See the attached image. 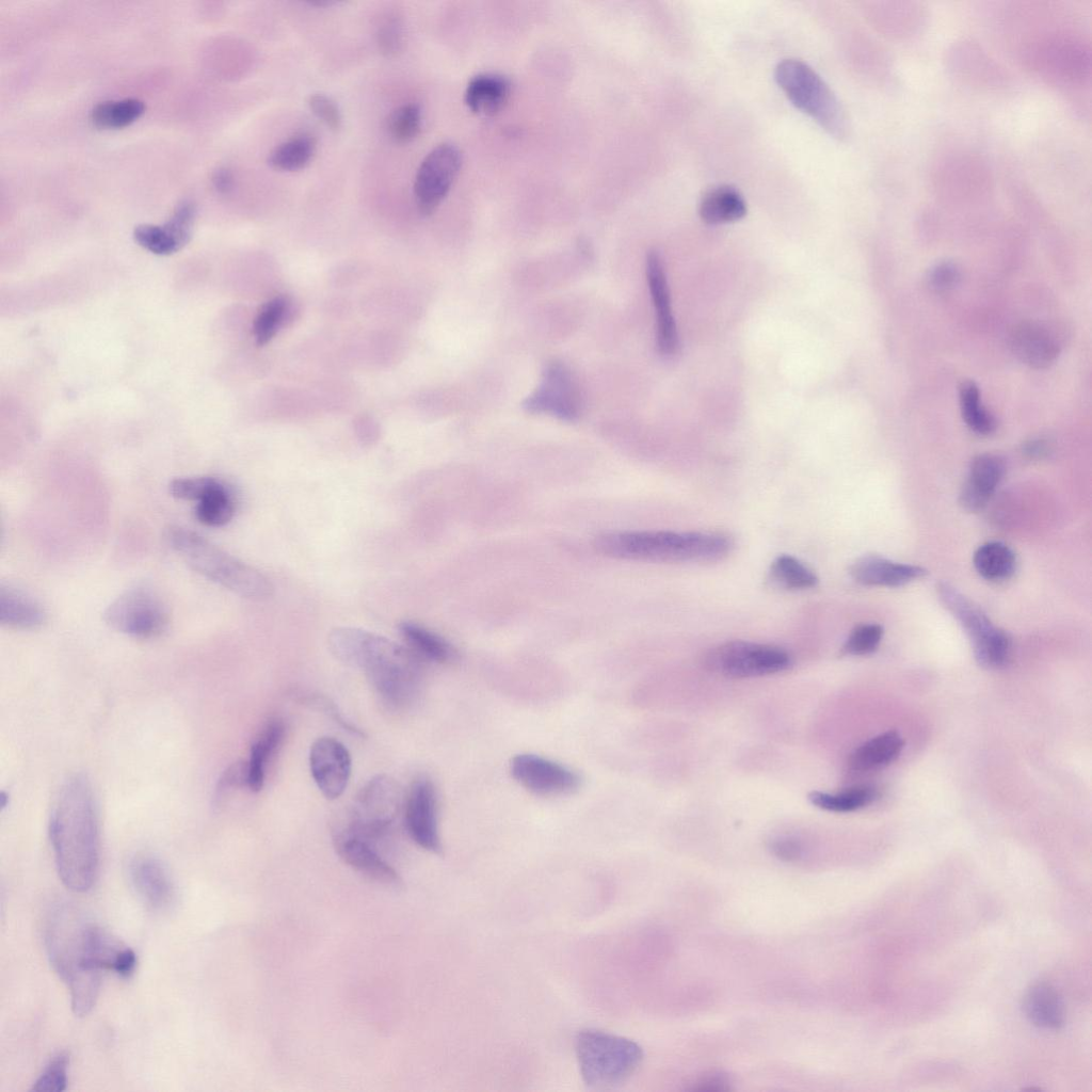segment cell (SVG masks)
Instances as JSON below:
<instances>
[{
	"label": "cell",
	"instance_id": "obj_50",
	"mask_svg": "<svg viewBox=\"0 0 1092 1092\" xmlns=\"http://www.w3.org/2000/svg\"><path fill=\"white\" fill-rule=\"evenodd\" d=\"M1046 451V444L1043 440H1031L1025 446V452L1031 456H1040Z\"/></svg>",
	"mask_w": 1092,
	"mask_h": 1092
},
{
	"label": "cell",
	"instance_id": "obj_31",
	"mask_svg": "<svg viewBox=\"0 0 1092 1092\" xmlns=\"http://www.w3.org/2000/svg\"><path fill=\"white\" fill-rule=\"evenodd\" d=\"M399 631L412 649L422 660L446 663L455 657L452 645L443 637L415 622H402Z\"/></svg>",
	"mask_w": 1092,
	"mask_h": 1092
},
{
	"label": "cell",
	"instance_id": "obj_3",
	"mask_svg": "<svg viewBox=\"0 0 1092 1092\" xmlns=\"http://www.w3.org/2000/svg\"><path fill=\"white\" fill-rule=\"evenodd\" d=\"M327 640L332 654L343 663L364 670L375 692L389 706L403 707L416 696L423 660L408 647L353 627H337Z\"/></svg>",
	"mask_w": 1092,
	"mask_h": 1092
},
{
	"label": "cell",
	"instance_id": "obj_9",
	"mask_svg": "<svg viewBox=\"0 0 1092 1092\" xmlns=\"http://www.w3.org/2000/svg\"><path fill=\"white\" fill-rule=\"evenodd\" d=\"M936 592L942 604L969 637L976 660L986 668L1002 665L1011 649L1009 636L996 627L979 606L953 585L940 582Z\"/></svg>",
	"mask_w": 1092,
	"mask_h": 1092
},
{
	"label": "cell",
	"instance_id": "obj_33",
	"mask_svg": "<svg viewBox=\"0 0 1092 1092\" xmlns=\"http://www.w3.org/2000/svg\"><path fill=\"white\" fill-rule=\"evenodd\" d=\"M769 580L785 590H807L818 584V577L805 564L789 555H781L769 568Z\"/></svg>",
	"mask_w": 1092,
	"mask_h": 1092
},
{
	"label": "cell",
	"instance_id": "obj_39",
	"mask_svg": "<svg viewBox=\"0 0 1092 1092\" xmlns=\"http://www.w3.org/2000/svg\"><path fill=\"white\" fill-rule=\"evenodd\" d=\"M287 300L277 296L266 303L254 323V336L259 346L266 344L276 333L287 310Z\"/></svg>",
	"mask_w": 1092,
	"mask_h": 1092
},
{
	"label": "cell",
	"instance_id": "obj_44",
	"mask_svg": "<svg viewBox=\"0 0 1092 1092\" xmlns=\"http://www.w3.org/2000/svg\"><path fill=\"white\" fill-rule=\"evenodd\" d=\"M961 274L958 267L949 261L937 263L932 268L929 282L937 291H948L958 285Z\"/></svg>",
	"mask_w": 1092,
	"mask_h": 1092
},
{
	"label": "cell",
	"instance_id": "obj_38",
	"mask_svg": "<svg viewBox=\"0 0 1092 1092\" xmlns=\"http://www.w3.org/2000/svg\"><path fill=\"white\" fill-rule=\"evenodd\" d=\"M421 110L415 103L403 105L394 110L387 118V132L396 143L404 144L414 140L420 131Z\"/></svg>",
	"mask_w": 1092,
	"mask_h": 1092
},
{
	"label": "cell",
	"instance_id": "obj_46",
	"mask_svg": "<svg viewBox=\"0 0 1092 1092\" xmlns=\"http://www.w3.org/2000/svg\"><path fill=\"white\" fill-rule=\"evenodd\" d=\"M730 1078L729 1076L721 1071H711L697 1077L692 1083L690 1090L692 1091H728L730 1090Z\"/></svg>",
	"mask_w": 1092,
	"mask_h": 1092
},
{
	"label": "cell",
	"instance_id": "obj_28",
	"mask_svg": "<svg viewBox=\"0 0 1092 1092\" xmlns=\"http://www.w3.org/2000/svg\"><path fill=\"white\" fill-rule=\"evenodd\" d=\"M902 749L903 739L897 732H884L858 745L849 757V767L857 772L881 769L893 762Z\"/></svg>",
	"mask_w": 1092,
	"mask_h": 1092
},
{
	"label": "cell",
	"instance_id": "obj_48",
	"mask_svg": "<svg viewBox=\"0 0 1092 1092\" xmlns=\"http://www.w3.org/2000/svg\"><path fill=\"white\" fill-rule=\"evenodd\" d=\"M309 702L311 704H314V705H317L318 707L323 709L325 712L330 713L332 719H334L336 722H338L339 725H341L347 730H349V732H351V733H353L355 735H359V736L364 735L358 728H356L355 726H353L349 722H347L342 718V716L339 713V711L337 710V707L335 706V704L331 703L326 697H320V696H316L315 698L309 697Z\"/></svg>",
	"mask_w": 1092,
	"mask_h": 1092
},
{
	"label": "cell",
	"instance_id": "obj_12",
	"mask_svg": "<svg viewBox=\"0 0 1092 1092\" xmlns=\"http://www.w3.org/2000/svg\"><path fill=\"white\" fill-rule=\"evenodd\" d=\"M462 162L461 149L450 142L438 144L424 157L414 181V196L421 213H432L446 197Z\"/></svg>",
	"mask_w": 1092,
	"mask_h": 1092
},
{
	"label": "cell",
	"instance_id": "obj_2",
	"mask_svg": "<svg viewBox=\"0 0 1092 1092\" xmlns=\"http://www.w3.org/2000/svg\"><path fill=\"white\" fill-rule=\"evenodd\" d=\"M49 837L62 883L76 893L91 889L99 871L100 841L95 799L85 777H70L60 789Z\"/></svg>",
	"mask_w": 1092,
	"mask_h": 1092
},
{
	"label": "cell",
	"instance_id": "obj_26",
	"mask_svg": "<svg viewBox=\"0 0 1092 1092\" xmlns=\"http://www.w3.org/2000/svg\"><path fill=\"white\" fill-rule=\"evenodd\" d=\"M46 621L44 608L32 596L11 585L0 588V622L13 628L34 629Z\"/></svg>",
	"mask_w": 1092,
	"mask_h": 1092
},
{
	"label": "cell",
	"instance_id": "obj_23",
	"mask_svg": "<svg viewBox=\"0 0 1092 1092\" xmlns=\"http://www.w3.org/2000/svg\"><path fill=\"white\" fill-rule=\"evenodd\" d=\"M849 574L857 583L868 587H900L927 575L918 565L894 562L889 559L868 555L855 560Z\"/></svg>",
	"mask_w": 1092,
	"mask_h": 1092
},
{
	"label": "cell",
	"instance_id": "obj_14",
	"mask_svg": "<svg viewBox=\"0 0 1092 1092\" xmlns=\"http://www.w3.org/2000/svg\"><path fill=\"white\" fill-rule=\"evenodd\" d=\"M170 493L182 500L197 501L196 519L209 527H222L235 514L236 503L231 489L213 477H182L171 481Z\"/></svg>",
	"mask_w": 1092,
	"mask_h": 1092
},
{
	"label": "cell",
	"instance_id": "obj_5",
	"mask_svg": "<svg viewBox=\"0 0 1092 1092\" xmlns=\"http://www.w3.org/2000/svg\"><path fill=\"white\" fill-rule=\"evenodd\" d=\"M166 539L191 568L225 589L252 599H262L272 594L273 587L264 575L199 534L181 527H171Z\"/></svg>",
	"mask_w": 1092,
	"mask_h": 1092
},
{
	"label": "cell",
	"instance_id": "obj_4",
	"mask_svg": "<svg viewBox=\"0 0 1092 1092\" xmlns=\"http://www.w3.org/2000/svg\"><path fill=\"white\" fill-rule=\"evenodd\" d=\"M593 545L607 557L662 563L716 562L734 547L732 539L720 532L669 530L605 532Z\"/></svg>",
	"mask_w": 1092,
	"mask_h": 1092
},
{
	"label": "cell",
	"instance_id": "obj_6",
	"mask_svg": "<svg viewBox=\"0 0 1092 1092\" xmlns=\"http://www.w3.org/2000/svg\"><path fill=\"white\" fill-rule=\"evenodd\" d=\"M576 1054L584 1083L595 1089L623 1083L643 1058L642 1048L635 1041L597 1029L578 1033Z\"/></svg>",
	"mask_w": 1092,
	"mask_h": 1092
},
{
	"label": "cell",
	"instance_id": "obj_24",
	"mask_svg": "<svg viewBox=\"0 0 1092 1092\" xmlns=\"http://www.w3.org/2000/svg\"><path fill=\"white\" fill-rule=\"evenodd\" d=\"M193 225L194 219L188 212L176 210L163 225L136 226L133 238L139 245L154 254L171 255L189 242Z\"/></svg>",
	"mask_w": 1092,
	"mask_h": 1092
},
{
	"label": "cell",
	"instance_id": "obj_49",
	"mask_svg": "<svg viewBox=\"0 0 1092 1092\" xmlns=\"http://www.w3.org/2000/svg\"><path fill=\"white\" fill-rule=\"evenodd\" d=\"M213 182L220 192L226 193L230 191L234 186L232 174L226 168H221L215 173Z\"/></svg>",
	"mask_w": 1092,
	"mask_h": 1092
},
{
	"label": "cell",
	"instance_id": "obj_25",
	"mask_svg": "<svg viewBox=\"0 0 1092 1092\" xmlns=\"http://www.w3.org/2000/svg\"><path fill=\"white\" fill-rule=\"evenodd\" d=\"M1022 1008L1026 1017L1038 1027L1056 1030L1064 1024L1062 997L1048 983L1030 985L1024 994Z\"/></svg>",
	"mask_w": 1092,
	"mask_h": 1092
},
{
	"label": "cell",
	"instance_id": "obj_7",
	"mask_svg": "<svg viewBox=\"0 0 1092 1092\" xmlns=\"http://www.w3.org/2000/svg\"><path fill=\"white\" fill-rule=\"evenodd\" d=\"M775 80L789 100L839 140L849 134L847 114L829 85L806 63L786 59L775 67Z\"/></svg>",
	"mask_w": 1092,
	"mask_h": 1092
},
{
	"label": "cell",
	"instance_id": "obj_47",
	"mask_svg": "<svg viewBox=\"0 0 1092 1092\" xmlns=\"http://www.w3.org/2000/svg\"><path fill=\"white\" fill-rule=\"evenodd\" d=\"M378 42L381 50L386 54L396 53L402 42L401 26L398 21L386 22L379 31Z\"/></svg>",
	"mask_w": 1092,
	"mask_h": 1092
},
{
	"label": "cell",
	"instance_id": "obj_13",
	"mask_svg": "<svg viewBox=\"0 0 1092 1092\" xmlns=\"http://www.w3.org/2000/svg\"><path fill=\"white\" fill-rule=\"evenodd\" d=\"M523 408L530 414H547L563 421H577L581 399L569 369L557 360L547 364L540 385L524 400Z\"/></svg>",
	"mask_w": 1092,
	"mask_h": 1092
},
{
	"label": "cell",
	"instance_id": "obj_1",
	"mask_svg": "<svg viewBox=\"0 0 1092 1092\" xmlns=\"http://www.w3.org/2000/svg\"><path fill=\"white\" fill-rule=\"evenodd\" d=\"M44 936L48 960L69 990L73 1012L87 1015L98 999L101 970L114 971L127 946L68 903L50 911Z\"/></svg>",
	"mask_w": 1092,
	"mask_h": 1092
},
{
	"label": "cell",
	"instance_id": "obj_22",
	"mask_svg": "<svg viewBox=\"0 0 1092 1092\" xmlns=\"http://www.w3.org/2000/svg\"><path fill=\"white\" fill-rule=\"evenodd\" d=\"M1010 348L1018 360L1034 369L1050 366L1060 353L1054 333L1032 321L1022 322L1012 330Z\"/></svg>",
	"mask_w": 1092,
	"mask_h": 1092
},
{
	"label": "cell",
	"instance_id": "obj_32",
	"mask_svg": "<svg viewBox=\"0 0 1092 1092\" xmlns=\"http://www.w3.org/2000/svg\"><path fill=\"white\" fill-rule=\"evenodd\" d=\"M973 562L982 578L995 582L1009 579L1016 568L1014 551L998 541L980 545L974 553Z\"/></svg>",
	"mask_w": 1092,
	"mask_h": 1092
},
{
	"label": "cell",
	"instance_id": "obj_43",
	"mask_svg": "<svg viewBox=\"0 0 1092 1092\" xmlns=\"http://www.w3.org/2000/svg\"><path fill=\"white\" fill-rule=\"evenodd\" d=\"M308 106L311 112L323 122L330 129L338 130L341 125V115L337 105L323 94H314L309 97Z\"/></svg>",
	"mask_w": 1092,
	"mask_h": 1092
},
{
	"label": "cell",
	"instance_id": "obj_10",
	"mask_svg": "<svg viewBox=\"0 0 1092 1092\" xmlns=\"http://www.w3.org/2000/svg\"><path fill=\"white\" fill-rule=\"evenodd\" d=\"M704 662L708 670L719 675L751 678L782 672L790 667L791 658L778 646L734 640L711 648Z\"/></svg>",
	"mask_w": 1092,
	"mask_h": 1092
},
{
	"label": "cell",
	"instance_id": "obj_21",
	"mask_svg": "<svg viewBox=\"0 0 1092 1092\" xmlns=\"http://www.w3.org/2000/svg\"><path fill=\"white\" fill-rule=\"evenodd\" d=\"M334 846L341 860L369 879L386 885H398L397 871L378 853L373 844L360 837L334 831Z\"/></svg>",
	"mask_w": 1092,
	"mask_h": 1092
},
{
	"label": "cell",
	"instance_id": "obj_19",
	"mask_svg": "<svg viewBox=\"0 0 1092 1092\" xmlns=\"http://www.w3.org/2000/svg\"><path fill=\"white\" fill-rule=\"evenodd\" d=\"M1005 473L1006 463L1001 456L993 453L976 455L959 495L961 507L968 512L982 510L1000 485Z\"/></svg>",
	"mask_w": 1092,
	"mask_h": 1092
},
{
	"label": "cell",
	"instance_id": "obj_11",
	"mask_svg": "<svg viewBox=\"0 0 1092 1092\" xmlns=\"http://www.w3.org/2000/svg\"><path fill=\"white\" fill-rule=\"evenodd\" d=\"M103 620L119 632L150 639L167 628L170 615L166 606L151 589L135 587L122 593L107 607Z\"/></svg>",
	"mask_w": 1092,
	"mask_h": 1092
},
{
	"label": "cell",
	"instance_id": "obj_30",
	"mask_svg": "<svg viewBox=\"0 0 1092 1092\" xmlns=\"http://www.w3.org/2000/svg\"><path fill=\"white\" fill-rule=\"evenodd\" d=\"M285 724L279 719L271 720L254 740L247 760L248 788L258 792L264 783L266 765L280 745L285 736Z\"/></svg>",
	"mask_w": 1092,
	"mask_h": 1092
},
{
	"label": "cell",
	"instance_id": "obj_45",
	"mask_svg": "<svg viewBox=\"0 0 1092 1092\" xmlns=\"http://www.w3.org/2000/svg\"><path fill=\"white\" fill-rule=\"evenodd\" d=\"M769 849L773 855L785 862H794L803 855V846L800 840L780 836L770 841Z\"/></svg>",
	"mask_w": 1092,
	"mask_h": 1092
},
{
	"label": "cell",
	"instance_id": "obj_34",
	"mask_svg": "<svg viewBox=\"0 0 1092 1092\" xmlns=\"http://www.w3.org/2000/svg\"><path fill=\"white\" fill-rule=\"evenodd\" d=\"M145 110L136 98L109 100L96 105L91 111L92 123L103 129H118L135 122Z\"/></svg>",
	"mask_w": 1092,
	"mask_h": 1092
},
{
	"label": "cell",
	"instance_id": "obj_35",
	"mask_svg": "<svg viewBox=\"0 0 1092 1092\" xmlns=\"http://www.w3.org/2000/svg\"><path fill=\"white\" fill-rule=\"evenodd\" d=\"M315 148L316 143L311 136L296 135L277 145L270 152L268 163L277 171H299L309 163Z\"/></svg>",
	"mask_w": 1092,
	"mask_h": 1092
},
{
	"label": "cell",
	"instance_id": "obj_18",
	"mask_svg": "<svg viewBox=\"0 0 1092 1092\" xmlns=\"http://www.w3.org/2000/svg\"><path fill=\"white\" fill-rule=\"evenodd\" d=\"M646 276L656 310L657 348L661 355L672 356L679 348L677 327L671 309L670 291L660 255L651 251L646 256Z\"/></svg>",
	"mask_w": 1092,
	"mask_h": 1092
},
{
	"label": "cell",
	"instance_id": "obj_27",
	"mask_svg": "<svg viewBox=\"0 0 1092 1092\" xmlns=\"http://www.w3.org/2000/svg\"><path fill=\"white\" fill-rule=\"evenodd\" d=\"M511 85L509 80L497 74H479L472 77L465 90L467 107L478 114H494L507 102Z\"/></svg>",
	"mask_w": 1092,
	"mask_h": 1092
},
{
	"label": "cell",
	"instance_id": "obj_8",
	"mask_svg": "<svg viewBox=\"0 0 1092 1092\" xmlns=\"http://www.w3.org/2000/svg\"><path fill=\"white\" fill-rule=\"evenodd\" d=\"M402 788L386 774L372 777L356 794L353 804L336 831L360 837L373 844L392 826L404 807Z\"/></svg>",
	"mask_w": 1092,
	"mask_h": 1092
},
{
	"label": "cell",
	"instance_id": "obj_17",
	"mask_svg": "<svg viewBox=\"0 0 1092 1092\" xmlns=\"http://www.w3.org/2000/svg\"><path fill=\"white\" fill-rule=\"evenodd\" d=\"M310 772L320 791L328 800L342 794L351 775L348 749L333 737L318 738L309 751Z\"/></svg>",
	"mask_w": 1092,
	"mask_h": 1092
},
{
	"label": "cell",
	"instance_id": "obj_29",
	"mask_svg": "<svg viewBox=\"0 0 1092 1092\" xmlns=\"http://www.w3.org/2000/svg\"><path fill=\"white\" fill-rule=\"evenodd\" d=\"M698 212L701 219L707 224L735 222L745 215L746 204L735 188L719 186L704 194Z\"/></svg>",
	"mask_w": 1092,
	"mask_h": 1092
},
{
	"label": "cell",
	"instance_id": "obj_37",
	"mask_svg": "<svg viewBox=\"0 0 1092 1092\" xmlns=\"http://www.w3.org/2000/svg\"><path fill=\"white\" fill-rule=\"evenodd\" d=\"M960 407L964 422L973 432L990 435L995 431L996 419L982 406L979 388L971 381L960 386Z\"/></svg>",
	"mask_w": 1092,
	"mask_h": 1092
},
{
	"label": "cell",
	"instance_id": "obj_41",
	"mask_svg": "<svg viewBox=\"0 0 1092 1092\" xmlns=\"http://www.w3.org/2000/svg\"><path fill=\"white\" fill-rule=\"evenodd\" d=\"M69 1057L65 1051L55 1054L33 1083L35 1092H62L67 1086Z\"/></svg>",
	"mask_w": 1092,
	"mask_h": 1092
},
{
	"label": "cell",
	"instance_id": "obj_15",
	"mask_svg": "<svg viewBox=\"0 0 1092 1092\" xmlns=\"http://www.w3.org/2000/svg\"><path fill=\"white\" fill-rule=\"evenodd\" d=\"M513 777L540 796L565 794L579 787V775L569 768L534 754H519L511 760Z\"/></svg>",
	"mask_w": 1092,
	"mask_h": 1092
},
{
	"label": "cell",
	"instance_id": "obj_36",
	"mask_svg": "<svg viewBox=\"0 0 1092 1092\" xmlns=\"http://www.w3.org/2000/svg\"><path fill=\"white\" fill-rule=\"evenodd\" d=\"M807 799L820 809L849 813L870 804L876 799V791L869 786H855L835 793L813 791Z\"/></svg>",
	"mask_w": 1092,
	"mask_h": 1092
},
{
	"label": "cell",
	"instance_id": "obj_42",
	"mask_svg": "<svg viewBox=\"0 0 1092 1092\" xmlns=\"http://www.w3.org/2000/svg\"><path fill=\"white\" fill-rule=\"evenodd\" d=\"M247 761H237L229 766L221 775L214 792V802L221 805L237 788L248 787Z\"/></svg>",
	"mask_w": 1092,
	"mask_h": 1092
},
{
	"label": "cell",
	"instance_id": "obj_16",
	"mask_svg": "<svg viewBox=\"0 0 1092 1092\" xmlns=\"http://www.w3.org/2000/svg\"><path fill=\"white\" fill-rule=\"evenodd\" d=\"M404 823L410 837L421 848L439 852L437 800L429 778H417L404 801Z\"/></svg>",
	"mask_w": 1092,
	"mask_h": 1092
},
{
	"label": "cell",
	"instance_id": "obj_20",
	"mask_svg": "<svg viewBox=\"0 0 1092 1092\" xmlns=\"http://www.w3.org/2000/svg\"><path fill=\"white\" fill-rule=\"evenodd\" d=\"M129 874L138 895L152 910H164L173 902L174 883L159 858L149 854L136 855L130 863Z\"/></svg>",
	"mask_w": 1092,
	"mask_h": 1092
},
{
	"label": "cell",
	"instance_id": "obj_40",
	"mask_svg": "<svg viewBox=\"0 0 1092 1092\" xmlns=\"http://www.w3.org/2000/svg\"><path fill=\"white\" fill-rule=\"evenodd\" d=\"M883 637V628L879 624L863 623L856 625L846 639L841 652L845 655L864 656L873 653Z\"/></svg>",
	"mask_w": 1092,
	"mask_h": 1092
}]
</instances>
